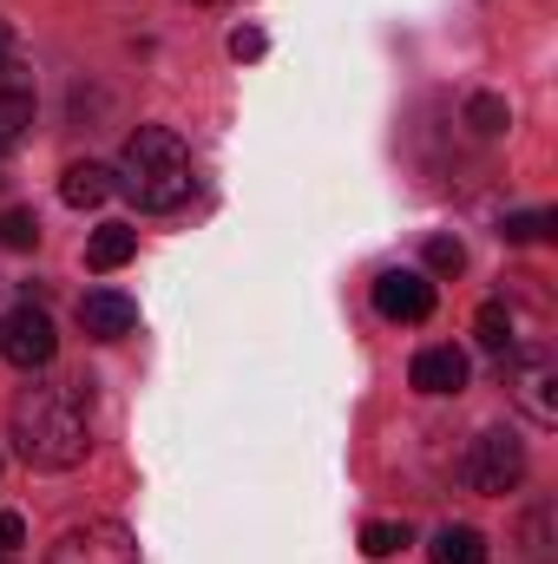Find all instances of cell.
<instances>
[{"label":"cell","instance_id":"cell-1","mask_svg":"<svg viewBox=\"0 0 558 564\" xmlns=\"http://www.w3.org/2000/svg\"><path fill=\"white\" fill-rule=\"evenodd\" d=\"M13 446H20V459H26V466H40V473H73V466L93 453L79 381L26 388V394L13 401Z\"/></svg>","mask_w":558,"mask_h":564},{"label":"cell","instance_id":"cell-2","mask_svg":"<svg viewBox=\"0 0 558 564\" xmlns=\"http://www.w3.org/2000/svg\"><path fill=\"white\" fill-rule=\"evenodd\" d=\"M112 184H119L139 210H151V217L184 210V204H191V191H197L191 144L178 139V132H164V126H139V132L126 139V151H119Z\"/></svg>","mask_w":558,"mask_h":564},{"label":"cell","instance_id":"cell-3","mask_svg":"<svg viewBox=\"0 0 558 564\" xmlns=\"http://www.w3.org/2000/svg\"><path fill=\"white\" fill-rule=\"evenodd\" d=\"M460 479H466V492H486V499L513 492V486L526 479V440H519V433H506V426H486V433L466 446Z\"/></svg>","mask_w":558,"mask_h":564},{"label":"cell","instance_id":"cell-4","mask_svg":"<svg viewBox=\"0 0 558 564\" xmlns=\"http://www.w3.org/2000/svg\"><path fill=\"white\" fill-rule=\"evenodd\" d=\"M46 564H139V545L119 519H86V525H66L53 539Z\"/></svg>","mask_w":558,"mask_h":564},{"label":"cell","instance_id":"cell-5","mask_svg":"<svg viewBox=\"0 0 558 564\" xmlns=\"http://www.w3.org/2000/svg\"><path fill=\"white\" fill-rule=\"evenodd\" d=\"M0 355L13 361V368H46L53 355H60V335H53V322H46V308H33V302H20L7 322H0Z\"/></svg>","mask_w":558,"mask_h":564},{"label":"cell","instance_id":"cell-6","mask_svg":"<svg viewBox=\"0 0 558 564\" xmlns=\"http://www.w3.org/2000/svg\"><path fill=\"white\" fill-rule=\"evenodd\" d=\"M506 388H513V401H519V414L533 426H558V368L552 355H519L513 368H506Z\"/></svg>","mask_w":558,"mask_h":564},{"label":"cell","instance_id":"cell-7","mask_svg":"<svg viewBox=\"0 0 558 564\" xmlns=\"http://www.w3.org/2000/svg\"><path fill=\"white\" fill-rule=\"evenodd\" d=\"M375 308L388 322H427L433 315V282L420 270H382L375 276Z\"/></svg>","mask_w":558,"mask_h":564},{"label":"cell","instance_id":"cell-8","mask_svg":"<svg viewBox=\"0 0 558 564\" xmlns=\"http://www.w3.org/2000/svg\"><path fill=\"white\" fill-rule=\"evenodd\" d=\"M79 328H86L93 341H119V335L139 328V302H132L126 289H86V295H79Z\"/></svg>","mask_w":558,"mask_h":564},{"label":"cell","instance_id":"cell-9","mask_svg":"<svg viewBox=\"0 0 558 564\" xmlns=\"http://www.w3.org/2000/svg\"><path fill=\"white\" fill-rule=\"evenodd\" d=\"M33 126V79L13 66V53H0V151L26 139Z\"/></svg>","mask_w":558,"mask_h":564},{"label":"cell","instance_id":"cell-10","mask_svg":"<svg viewBox=\"0 0 558 564\" xmlns=\"http://www.w3.org/2000/svg\"><path fill=\"white\" fill-rule=\"evenodd\" d=\"M408 381H415L420 394H460L466 388V355L460 348H420Z\"/></svg>","mask_w":558,"mask_h":564},{"label":"cell","instance_id":"cell-11","mask_svg":"<svg viewBox=\"0 0 558 564\" xmlns=\"http://www.w3.org/2000/svg\"><path fill=\"white\" fill-rule=\"evenodd\" d=\"M112 191H119V184H112V171H106V164H93V158H86V164H66V177H60V197H66L73 210H99Z\"/></svg>","mask_w":558,"mask_h":564},{"label":"cell","instance_id":"cell-12","mask_svg":"<svg viewBox=\"0 0 558 564\" xmlns=\"http://www.w3.org/2000/svg\"><path fill=\"white\" fill-rule=\"evenodd\" d=\"M132 257H139V230H132V224H99L93 243H86V263H93L99 276H106V270H126Z\"/></svg>","mask_w":558,"mask_h":564},{"label":"cell","instance_id":"cell-13","mask_svg":"<svg viewBox=\"0 0 558 564\" xmlns=\"http://www.w3.org/2000/svg\"><path fill=\"white\" fill-rule=\"evenodd\" d=\"M427 558L433 564H486V532H473V525H440L433 545H427Z\"/></svg>","mask_w":558,"mask_h":564},{"label":"cell","instance_id":"cell-14","mask_svg":"<svg viewBox=\"0 0 558 564\" xmlns=\"http://www.w3.org/2000/svg\"><path fill=\"white\" fill-rule=\"evenodd\" d=\"M466 126H473L480 139H500V132L513 126V106H506L500 93H473V99H466Z\"/></svg>","mask_w":558,"mask_h":564},{"label":"cell","instance_id":"cell-15","mask_svg":"<svg viewBox=\"0 0 558 564\" xmlns=\"http://www.w3.org/2000/svg\"><path fill=\"white\" fill-rule=\"evenodd\" d=\"M473 335H480V348L506 355V348H513V308H506V302H486V308L473 315Z\"/></svg>","mask_w":558,"mask_h":564},{"label":"cell","instance_id":"cell-16","mask_svg":"<svg viewBox=\"0 0 558 564\" xmlns=\"http://www.w3.org/2000/svg\"><path fill=\"white\" fill-rule=\"evenodd\" d=\"M33 243H40V217H33V210H20V204H13V210H0V250L26 257Z\"/></svg>","mask_w":558,"mask_h":564},{"label":"cell","instance_id":"cell-17","mask_svg":"<svg viewBox=\"0 0 558 564\" xmlns=\"http://www.w3.org/2000/svg\"><path fill=\"white\" fill-rule=\"evenodd\" d=\"M552 230H558V210H513V217L500 224L506 243H539V237H552Z\"/></svg>","mask_w":558,"mask_h":564},{"label":"cell","instance_id":"cell-18","mask_svg":"<svg viewBox=\"0 0 558 564\" xmlns=\"http://www.w3.org/2000/svg\"><path fill=\"white\" fill-rule=\"evenodd\" d=\"M401 545H408V525H388V519L362 525V552H368V558H395Z\"/></svg>","mask_w":558,"mask_h":564},{"label":"cell","instance_id":"cell-19","mask_svg":"<svg viewBox=\"0 0 558 564\" xmlns=\"http://www.w3.org/2000/svg\"><path fill=\"white\" fill-rule=\"evenodd\" d=\"M427 270H433V276H460V270H466L460 237H433V243H427Z\"/></svg>","mask_w":558,"mask_h":564},{"label":"cell","instance_id":"cell-20","mask_svg":"<svg viewBox=\"0 0 558 564\" xmlns=\"http://www.w3.org/2000/svg\"><path fill=\"white\" fill-rule=\"evenodd\" d=\"M270 53V33L264 26H237L230 33V59H264Z\"/></svg>","mask_w":558,"mask_h":564},{"label":"cell","instance_id":"cell-21","mask_svg":"<svg viewBox=\"0 0 558 564\" xmlns=\"http://www.w3.org/2000/svg\"><path fill=\"white\" fill-rule=\"evenodd\" d=\"M526 558H533V564L552 558V545H546V506H539V512L526 519Z\"/></svg>","mask_w":558,"mask_h":564},{"label":"cell","instance_id":"cell-22","mask_svg":"<svg viewBox=\"0 0 558 564\" xmlns=\"http://www.w3.org/2000/svg\"><path fill=\"white\" fill-rule=\"evenodd\" d=\"M26 545V519L20 512H0V558H13Z\"/></svg>","mask_w":558,"mask_h":564},{"label":"cell","instance_id":"cell-23","mask_svg":"<svg viewBox=\"0 0 558 564\" xmlns=\"http://www.w3.org/2000/svg\"><path fill=\"white\" fill-rule=\"evenodd\" d=\"M0 53H13V26L7 20H0Z\"/></svg>","mask_w":558,"mask_h":564},{"label":"cell","instance_id":"cell-24","mask_svg":"<svg viewBox=\"0 0 558 564\" xmlns=\"http://www.w3.org/2000/svg\"><path fill=\"white\" fill-rule=\"evenodd\" d=\"M0 564H13V558H0Z\"/></svg>","mask_w":558,"mask_h":564},{"label":"cell","instance_id":"cell-25","mask_svg":"<svg viewBox=\"0 0 558 564\" xmlns=\"http://www.w3.org/2000/svg\"><path fill=\"white\" fill-rule=\"evenodd\" d=\"M204 7H211V0H204Z\"/></svg>","mask_w":558,"mask_h":564}]
</instances>
